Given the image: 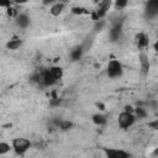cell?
<instances>
[{"instance_id":"7","label":"cell","mask_w":158,"mask_h":158,"mask_svg":"<svg viewBox=\"0 0 158 158\" xmlns=\"http://www.w3.org/2000/svg\"><path fill=\"white\" fill-rule=\"evenodd\" d=\"M146 11L148 16H156L158 14V0H148Z\"/></svg>"},{"instance_id":"22","label":"cell","mask_w":158,"mask_h":158,"mask_svg":"<svg viewBox=\"0 0 158 158\" xmlns=\"http://www.w3.org/2000/svg\"><path fill=\"white\" fill-rule=\"evenodd\" d=\"M148 127L152 128V130H158V118L154 120V121H151L148 122Z\"/></svg>"},{"instance_id":"26","label":"cell","mask_w":158,"mask_h":158,"mask_svg":"<svg viewBox=\"0 0 158 158\" xmlns=\"http://www.w3.org/2000/svg\"><path fill=\"white\" fill-rule=\"evenodd\" d=\"M125 111H128V112H135V109H133L131 105H126V106H125Z\"/></svg>"},{"instance_id":"4","label":"cell","mask_w":158,"mask_h":158,"mask_svg":"<svg viewBox=\"0 0 158 158\" xmlns=\"http://www.w3.org/2000/svg\"><path fill=\"white\" fill-rule=\"evenodd\" d=\"M41 81L44 86H52L58 81V79L54 77V74L52 73L51 69H47L41 74Z\"/></svg>"},{"instance_id":"12","label":"cell","mask_w":158,"mask_h":158,"mask_svg":"<svg viewBox=\"0 0 158 158\" xmlns=\"http://www.w3.org/2000/svg\"><path fill=\"white\" fill-rule=\"evenodd\" d=\"M81 56H83V47H81V46H80V47H75L74 49L70 51V59H72L73 62L80 59Z\"/></svg>"},{"instance_id":"11","label":"cell","mask_w":158,"mask_h":158,"mask_svg":"<svg viewBox=\"0 0 158 158\" xmlns=\"http://www.w3.org/2000/svg\"><path fill=\"white\" fill-rule=\"evenodd\" d=\"M139 63H141L142 72L144 74H147L148 70H149V62H148V58H147V56L144 53H141V56H139Z\"/></svg>"},{"instance_id":"28","label":"cell","mask_w":158,"mask_h":158,"mask_svg":"<svg viewBox=\"0 0 158 158\" xmlns=\"http://www.w3.org/2000/svg\"><path fill=\"white\" fill-rule=\"evenodd\" d=\"M54 0H43V4L44 5H49V4H53Z\"/></svg>"},{"instance_id":"15","label":"cell","mask_w":158,"mask_h":158,"mask_svg":"<svg viewBox=\"0 0 158 158\" xmlns=\"http://www.w3.org/2000/svg\"><path fill=\"white\" fill-rule=\"evenodd\" d=\"M120 32H121V25H116L112 30H111V32H110V35H111V38H112V41H115V40H117L118 38V36H120Z\"/></svg>"},{"instance_id":"24","label":"cell","mask_w":158,"mask_h":158,"mask_svg":"<svg viewBox=\"0 0 158 158\" xmlns=\"http://www.w3.org/2000/svg\"><path fill=\"white\" fill-rule=\"evenodd\" d=\"M95 105H96V107H98L100 111H104V110H105V105H104L102 102H96Z\"/></svg>"},{"instance_id":"29","label":"cell","mask_w":158,"mask_h":158,"mask_svg":"<svg viewBox=\"0 0 158 158\" xmlns=\"http://www.w3.org/2000/svg\"><path fill=\"white\" fill-rule=\"evenodd\" d=\"M152 156H154V157H158V147H157V148H154V151L152 152Z\"/></svg>"},{"instance_id":"8","label":"cell","mask_w":158,"mask_h":158,"mask_svg":"<svg viewBox=\"0 0 158 158\" xmlns=\"http://www.w3.org/2000/svg\"><path fill=\"white\" fill-rule=\"evenodd\" d=\"M16 25L21 28H26L30 25V17L26 14H20L16 16Z\"/></svg>"},{"instance_id":"9","label":"cell","mask_w":158,"mask_h":158,"mask_svg":"<svg viewBox=\"0 0 158 158\" xmlns=\"http://www.w3.org/2000/svg\"><path fill=\"white\" fill-rule=\"evenodd\" d=\"M22 44V40L19 38V37H12L10 38L7 42H6V48L7 49H11V51H15L17 48H20Z\"/></svg>"},{"instance_id":"19","label":"cell","mask_w":158,"mask_h":158,"mask_svg":"<svg viewBox=\"0 0 158 158\" xmlns=\"http://www.w3.org/2000/svg\"><path fill=\"white\" fill-rule=\"evenodd\" d=\"M10 144L6 143V142H0V154H6L9 151H10Z\"/></svg>"},{"instance_id":"13","label":"cell","mask_w":158,"mask_h":158,"mask_svg":"<svg viewBox=\"0 0 158 158\" xmlns=\"http://www.w3.org/2000/svg\"><path fill=\"white\" fill-rule=\"evenodd\" d=\"M93 122L96 125V126H102V125H105L106 123V121H107V118H106V116H104L102 114H95V115H93Z\"/></svg>"},{"instance_id":"5","label":"cell","mask_w":158,"mask_h":158,"mask_svg":"<svg viewBox=\"0 0 158 158\" xmlns=\"http://www.w3.org/2000/svg\"><path fill=\"white\" fill-rule=\"evenodd\" d=\"M105 154L109 158H126L130 156L128 152H125L122 149H115V148H104Z\"/></svg>"},{"instance_id":"25","label":"cell","mask_w":158,"mask_h":158,"mask_svg":"<svg viewBox=\"0 0 158 158\" xmlns=\"http://www.w3.org/2000/svg\"><path fill=\"white\" fill-rule=\"evenodd\" d=\"M153 49L158 53V33H157V37H156V41H154V44H153Z\"/></svg>"},{"instance_id":"1","label":"cell","mask_w":158,"mask_h":158,"mask_svg":"<svg viewBox=\"0 0 158 158\" xmlns=\"http://www.w3.org/2000/svg\"><path fill=\"white\" fill-rule=\"evenodd\" d=\"M122 64L117 60V59H111L107 64V68H106V74L109 78L111 79H115V78H118L122 75Z\"/></svg>"},{"instance_id":"18","label":"cell","mask_w":158,"mask_h":158,"mask_svg":"<svg viewBox=\"0 0 158 158\" xmlns=\"http://www.w3.org/2000/svg\"><path fill=\"white\" fill-rule=\"evenodd\" d=\"M70 11H72L73 15H83V14H88V11H86L84 7H81V6H73V7L70 9Z\"/></svg>"},{"instance_id":"14","label":"cell","mask_w":158,"mask_h":158,"mask_svg":"<svg viewBox=\"0 0 158 158\" xmlns=\"http://www.w3.org/2000/svg\"><path fill=\"white\" fill-rule=\"evenodd\" d=\"M57 123H58V127L60 130H63V131H67V130H69V128L73 127V122L72 121H68V120H60Z\"/></svg>"},{"instance_id":"6","label":"cell","mask_w":158,"mask_h":158,"mask_svg":"<svg viewBox=\"0 0 158 158\" xmlns=\"http://www.w3.org/2000/svg\"><path fill=\"white\" fill-rule=\"evenodd\" d=\"M135 42H136L137 47H139V48H146V47L149 44V38H148L143 32H138V33L135 36Z\"/></svg>"},{"instance_id":"3","label":"cell","mask_w":158,"mask_h":158,"mask_svg":"<svg viewBox=\"0 0 158 158\" xmlns=\"http://www.w3.org/2000/svg\"><path fill=\"white\" fill-rule=\"evenodd\" d=\"M136 121V116L133 112H128V111H123L118 115V118H117V122H118V126L121 128H128L131 127Z\"/></svg>"},{"instance_id":"21","label":"cell","mask_w":158,"mask_h":158,"mask_svg":"<svg viewBox=\"0 0 158 158\" xmlns=\"http://www.w3.org/2000/svg\"><path fill=\"white\" fill-rule=\"evenodd\" d=\"M6 12H7V15H9L10 17H16V16H17V11H16L14 7H11V6L6 9Z\"/></svg>"},{"instance_id":"23","label":"cell","mask_w":158,"mask_h":158,"mask_svg":"<svg viewBox=\"0 0 158 158\" xmlns=\"http://www.w3.org/2000/svg\"><path fill=\"white\" fill-rule=\"evenodd\" d=\"M11 1H12V0H0V6L7 9V7L11 6Z\"/></svg>"},{"instance_id":"20","label":"cell","mask_w":158,"mask_h":158,"mask_svg":"<svg viewBox=\"0 0 158 158\" xmlns=\"http://www.w3.org/2000/svg\"><path fill=\"white\" fill-rule=\"evenodd\" d=\"M128 5V0H115V6L117 9H125Z\"/></svg>"},{"instance_id":"27","label":"cell","mask_w":158,"mask_h":158,"mask_svg":"<svg viewBox=\"0 0 158 158\" xmlns=\"http://www.w3.org/2000/svg\"><path fill=\"white\" fill-rule=\"evenodd\" d=\"M15 4H20V5H22V4H26L28 0H12Z\"/></svg>"},{"instance_id":"17","label":"cell","mask_w":158,"mask_h":158,"mask_svg":"<svg viewBox=\"0 0 158 158\" xmlns=\"http://www.w3.org/2000/svg\"><path fill=\"white\" fill-rule=\"evenodd\" d=\"M51 70H52V73L54 74V77L59 80V79H62V77H63V69L60 68V67H52V68H49Z\"/></svg>"},{"instance_id":"16","label":"cell","mask_w":158,"mask_h":158,"mask_svg":"<svg viewBox=\"0 0 158 158\" xmlns=\"http://www.w3.org/2000/svg\"><path fill=\"white\" fill-rule=\"evenodd\" d=\"M133 114H135L136 118H144L147 116V112H146V110L143 107H136Z\"/></svg>"},{"instance_id":"2","label":"cell","mask_w":158,"mask_h":158,"mask_svg":"<svg viewBox=\"0 0 158 158\" xmlns=\"http://www.w3.org/2000/svg\"><path fill=\"white\" fill-rule=\"evenodd\" d=\"M30 147H31V142L25 137H19L12 139V149L15 151L16 154H23L30 149Z\"/></svg>"},{"instance_id":"10","label":"cell","mask_w":158,"mask_h":158,"mask_svg":"<svg viewBox=\"0 0 158 158\" xmlns=\"http://www.w3.org/2000/svg\"><path fill=\"white\" fill-rule=\"evenodd\" d=\"M63 10H64V4H63V2H56V4H53V5L51 6L49 14H51L52 16H59V15L63 12Z\"/></svg>"}]
</instances>
